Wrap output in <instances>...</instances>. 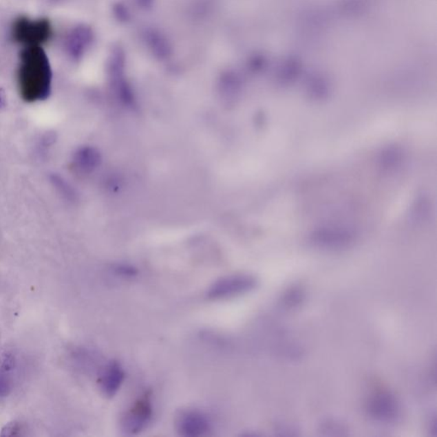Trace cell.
I'll return each instance as SVG.
<instances>
[{"mask_svg":"<svg viewBox=\"0 0 437 437\" xmlns=\"http://www.w3.org/2000/svg\"><path fill=\"white\" fill-rule=\"evenodd\" d=\"M52 74L49 59L40 45H28L21 54L20 94L24 100H45L51 94Z\"/></svg>","mask_w":437,"mask_h":437,"instance_id":"1","label":"cell"},{"mask_svg":"<svg viewBox=\"0 0 437 437\" xmlns=\"http://www.w3.org/2000/svg\"><path fill=\"white\" fill-rule=\"evenodd\" d=\"M258 286L255 277L236 275L224 277L212 284L207 292L211 300H224L251 292Z\"/></svg>","mask_w":437,"mask_h":437,"instance_id":"2","label":"cell"},{"mask_svg":"<svg viewBox=\"0 0 437 437\" xmlns=\"http://www.w3.org/2000/svg\"><path fill=\"white\" fill-rule=\"evenodd\" d=\"M153 418V406H152L150 393L142 396L133 407L124 416L122 421V429L127 434L134 435L144 431Z\"/></svg>","mask_w":437,"mask_h":437,"instance_id":"3","label":"cell"},{"mask_svg":"<svg viewBox=\"0 0 437 437\" xmlns=\"http://www.w3.org/2000/svg\"><path fill=\"white\" fill-rule=\"evenodd\" d=\"M51 28L46 20H17L13 27V37L16 41L28 45H39L47 41Z\"/></svg>","mask_w":437,"mask_h":437,"instance_id":"4","label":"cell"},{"mask_svg":"<svg viewBox=\"0 0 437 437\" xmlns=\"http://www.w3.org/2000/svg\"><path fill=\"white\" fill-rule=\"evenodd\" d=\"M368 412L376 421L388 425L398 422L401 416L399 401L389 392L379 393L373 396L368 405Z\"/></svg>","mask_w":437,"mask_h":437,"instance_id":"5","label":"cell"},{"mask_svg":"<svg viewBox=\"0 0 437 437\" xmlns=\"http://www.w3.org/2000/svg\"><path fill=\"white\" fill-rule=\"evenodd\" d=\"M180 434L186 437L204 436L211 428V421L204 414L197 410L183 412L177 420Z\"/></svg>","mask_w":437,"mask_h":437,"instance_id":"6","label":"cell"},{"mask_svg":"<svg viewBox=\"0 0 437 437\" xmlns=\"http://www.w3.org/2000/svg\"><path fill=\"white\" fill-rule=\"evenodd\" d=\"M125 379L122 365L114 361L105 368L100 380L102 392L107 397H114L119 392Z\"/></svg>","mask_w":437,"mask_h":437,"instance_id":"7","label":"cell"},{"mask_svg":"<svg viewBox=\"0 0 437 437\" xmlns=\"http://www.w3.org/2000/svg\"><path fill=\"white\" fill-rule=\"evenodd\" d=\"M92 33L90 30L85 27H78L67 35L66 49L67 53L74 59H79L83 56L85 49L90 43Z\"/></svg>","mask_w":437,"mask_h":437,"instance_id":"8","label":"cell"},{"mask_svg":"<svg viewBox=\"0 0 437 437\" xmlns=\"http://www.w3.org/2000/svg\"><path fill=\"white\" fill-rule=\"evenodd\" d=\"M98 162L97 152L92 148H83L74 155V166L81 171L89 172L94 169Z\"/></svg>","mask_w":437,"mask_h":437,"instance_id":"9","label":"cell"},{"mask_svg":"<svg viewBox=\"0 0 437 437\" xmlns=\"http://www.w3.org/2000/svg\"><path fill=\"white\" fill-rule=\"evenodd\" d=\"M319 431L326 436H345L347 428L337 419L326 418L321 424Z\"/></svg>","mask_w":437,"mask_h":437,"instance_id":"10","label":"cell"},{"mask_svg":"<svg viewBox=\"0 0 437 437\" xmlns=\"http://www.w3.org/2000/svg\"><path fill=\"white\" fill-rule=\"evenodd\" d=\"M50 179H51V182L53 184V186L56 187V189L59 191L60 194L63 195V198H65L67 200H74V193L72 188L70 186V184H67L61 176L55 175L54 173V175L50 176Z\"/></svg>","mask_w":437,"mask_h":437,"instance_id":"11","label":"cell"},{"mask_svg":"<svg viewBox=\"0 0 437 437\" xmlns=\"http://www.w3.org/2000/svg\"><path fill=\"white\" fill-rule=\"evenodd\" d=\"M16 359L8 351H3L0 353V373H6L12 371L15 368Z\"/></svg>","mask_w":437,"mask_h":437,"instance_id":"12","label":"cell"},{"mask_svg":"<svg viewBox=\"0 0 437 437\" xmlns=\"http://www.w3.org/2000/svg\"><path fill=\"white\" fill-rule=\"evenodd\" d=\"M115 275L122 277V278H134L137 275V270L129 266H117L114 268Z\"/></svg>","mask_w":437,"mask_h":437,"instance_id":"13","label":"cell"},{"mask_svg":"<svg viewBox=\"0 0 437 437\" xmlns=\"http://www.w3.org/2000/svg\"><path fill=\"white\" fill-rule=\"evenodd\" d=\"M22 431V426L20 425L19 423L12 422L9 423L8 425H6L5 427L3 428L1 436H14L19 435L20 431Z\"/></svg>","mask_w":437,"mask_h":437,"instance_id":"14","label":"cell"},{"mask_svg":"<svg viewBox=\"0 0 437 437\" xmlns=\"http://www.w3.org/2000/svg\"><path fill=\"white\" fill-rule=\"evenodd\" d=\"M10 390H12V385L9 379L0 373V397L8 396Z\"/></svg>","mask_w":437,"mask_h":437,"instance_id":"15","label":"cell"},{"mask_svg":"<svg viewBox=\"0 0 437 437\" xmlns=\"http://www.w3.org/2000/svg\"><path fill=\"white\" fill-rule=\"evenodd\" d=\"M6 105V96L5 91L0 88V109L5 107Z\"/></svg>","mask_w":437,"mask_h":437,"instance_id":"16","label":"cell"}]
</instances>
